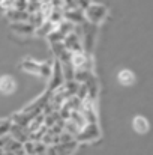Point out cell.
<instances>
[{"label": "cell", "instance_id": "33", "mask_svg": "<svg viewBox=\"0 0 153 155\" xmlns=\"http://www.w3.org/2000/svg\"><path fill=\"white\" fill-rule=\"evenodd\" d=\"M41 2H51V0H41Z\"/></svg>", "mask_w": 153, "mask_h": 155}, {"label": "cell", "instance_id": "10", "mask_svg": "<svg viewBox=\"0 0 153 155\" xmlns=\"http://www.w3.org/2000/svg\"><path fill=\"white\" fill-rule=\"evenodd\" d=\"M132 127L134 130L138 133V134H144L149 131L150 125H149V120L144 117V116H135L134 120H132Z\"/></svg>", "mask_w": 153, "mask_h": 155}, {"label": "cell", "instance_id": "28", "mask_svg": "<svg viewBox=\"0 0 153 155\" xmlns=\"http://www.w3.org/2000/svg\"><path fill=\"white\" fill-rule=\"evenodd\" d=\"M15 6V0H0V8L8 11V9H12Z\"/></svg>", "mask_w": 153, "mask_h": 155}, {"label": "cell", "instance_id": "27", "mask_svg": "<svg viewBox=\"0 0 153 155\" xmlns=\"http://www.w3.org/2000/svg\"><path fill=\"white\" fill-rule=\"evenodd\" d=\"M74 140V136L68 131H63L59 134V143H68V142H72Z\"/></svg>", "mask_w": 153, "mask_h": 155}, {"label": "cell", "instance_id": "16", "mask_svg": "<svg viewBox=\"0 0 153 155\" xmlns=\"http://www.w3.org/2000/svg\"><path fill=\"white\" fill-rule=\"evenodd\" d=\"M21 68H23L24 71L30 72V74H39V71H41V65L36 63V62H33V60H30V59L24 60V62L21 63Z\"/></svg>", "mask_w": 153, "mask_h": 155}, {"label": "cell", "instance_id": "21", "mask_svg": "<svg viewBox=\"0 0 153 155\" xmlns=\"http://www.w3.org/2000/svg\"><path fill=\"white\" fill-rule=\"evenodd\" d=\"M53 5H51V2H42V5H41V12H42V15H44V18L45 20H48V17L51 15V12H53Z\"/></svg>", "mask_w": 153, "mask_h": 155}, {"label": "cell", "instance_id": "29", "mask_svg": "<svg viewBox=\"0 0 153 155\" xmlns=\"http://www.w3.org/2000/svg\"><path fill=\"white\" fill-rule=\"evenodd\" d=\"M9 130H11V122H9V120H5V122H2V124H0V136L8 134V133H9Z\"/></svg>", "mask_w": 153, "mask_h": 155}, {"label": "cell", "instance_id": "18", "mask_svg": "<svg viewBox=\"0 0 153 155\" xmlns=\"http://www.w3.org/2000/svg\"><path fill=\"white\" fill-rule=\"evenodd\" d=\"M48 20H50L53 24L59 26V24L65 20V17H63V9H53V12H51V15L48 17Z\"/></svg>", "mask_w": 153, "mask_h": 155}, {"label": "cell", "instance_id": "14", "mask_svg": "<svg viewBox=\"0 0 153 155\" xmlns=\"http://www.w3.org/2000/svg\"><path fill=\"white\" fill-rule=\"evenodd\" d=\"M56 27H57V26H56V24H53L50 20H45V21H44V23H42L39 27H36L35 33H36L38 36H41V38H47V36L50 35V33L54 30V29H56Z\"/></svg>", "mask_w": 153, "mask_h": 155}, {"label": "cell", "instance_id": "6", "mask_svg": "<svg viewBox=\"0 0 153 155\" xmlns=\"http://www.w3.org/2000/svg\"><path fill=\"white\" fill-rule=\"evenodd\" d=\"M63 44H65V47H66L71 53L81 51V50H83V42L80 41L78 35H77V33H74V32H71L69 35H66V36H65Z\"/></svg>", "mask_w": 153, "mask_h": 155}, {"label": "cell", "instance_id": "7", "mask_svg": "<svg viewBox=\"0 0 153 155\" xmlns=\"http://www.w3.org/2000/svg\"><path fill=\"white\" fill-rule=\"evenodd\" d=\"M11 29L15 32V33H18V35H33L35 33V30H36V27L32 24V23H29V21H18V23H12L11 24Z\"/></svg>", "mask_w": 153, "mask_h": 155}, {"label": "cell", "instance_id": "26", "mask_svg": "<svg viewBox=\"0 0 153 155\" xmlns=\"http://www.w3.org/2000/svg\"><path fill=\"white\" fill-rule=\"evenodd\" d=\"M35 154L36 155L47 154V143H44V142H35Z\"/></svg>", "mask_w": 153, "mask_h": 155}, {"label": "cell", "instance_id": "24", "mask_svg": "<svg viewBox=\"0 0 153 155\" xmlns=\"http://www.w3.org/2000/svg\"><path fill=\"white\" fill-rule=\"evenodd\" d=\"M51 72H53V65H50V63H41L39 75H42L44 78H50Z\"/></svg>", "mask_w": 153, "mask_h": 155}, {"label": "cell", "instance_id": "19", "mask_svg": "<svg viewBox=\"0 0 153 155\" xmlns=\"http://www.w3.org/2000/svg\"><path fill=\"white\" fill-rule=\"evenodd\" d=\"M44 21H45V18H44V15H42V12H41V11L33 12V14H30V15H29V23H32L35 27H39Z\"/></svg>", "mask_w": 153, "mask_h": 155}, {"label": "cell", "instance_id": "20", "mask_svg": "<svg viewBox=\"0 0 153 155\" xmlns=\"http://www.w3.org/2000/svg\"><path fill=\"white\" fill-rule=\"evenodd\" d=\"M80 130H81V128H80V127H78V125L75 124V122H72L71 119H68V120L65 122V131L71 133V134H72L74 137H75V136H77V134L80 133Z\"/></svg>", "mask_w": 153, "mask_h": 155}, {"label": "cell", "instance_id": "23", "mask_svg": "<svg viewBox=\"0 0 153 155\" xmlns=\"http://www.w3.org/2000/svg\"><path fill=\"white\" fill-rule=\"evenodd\" d=\"M41 5H42L41 0H29V3H27V12L29 14L38 12L41 9Z\"/></svg>", "mask_w": 153, "mask_h": 155}, {"label": "cell", "instance_id": "8", "mask_svg": "<svg viewBox=\"0 0 153 155\" xmlns=\"http://www.w3.org/2000/svg\"><path fill=\"white\" fill-rule=\"evenodd\" d=\"M71 62H72L74 68H77V69H89L87 65L90 63L87 54L83 51V50H81V51H74L72 53V56H71Z\"/></svg>", "mask_w": 153, "mask_h": 155}, {"label": "cell", "instance_id": "1", "mask_svg": "<svg viewBox=\"0 0 153 155\" xmlns=\"http://www.w3.org/2000/svg\"><path fill=\"white\" fill-rule=\"evenodd\" d=\"M83 26V36H84V41H83V50L86 51V54H90L93 50V44H95V39H96V32H98V24H93L90 21H84L81 23Z\"/></svg>", "mask_w": 153, "mask_h": 155}, {"label": "cell", "instance_id": "25", "mask_svg": "<svg viewBox=\"0 0 153 155\" xmlns=\"http://www.w3.org/2000/svg\"><path fill=\"white\" fill-rule=\"evenodd\" d=\"M23 146H24L26 155H36L35 154V142H33V140H27V142H24Z\"/></svg>", "mask_w": 153, "mask_h": 155}, {"label": "cell", "instance_id": "22", "mask_svg": "<svg viewBox=\"0 0 153 155\" xmlns=\"http://www.w3.org/2000/svg\"><path fill=\"white\" fill-rule=\"evenodd\" d=\"M47 38H48L50 44H54V42H60V41H63V39H65V36H63V35H62V33L57 30V27H56V29L51 32Z\"/></svg>", "mask_w": 153, "mask_h": 155}, {"label": "cell", "instance_id": "13", "mask_svg": "<svg viewBox=\"0 0 153 155\" xmlns=\"http://www.w3.org/2000/svg\"><path fill=\"white\" fill-rule=\"evenodd\" d=\"M14 91H15V81H14L9 75L0 77V92L9 95V94H12Z\"/></svg>", "mask_w": 153, "mask_h": 155}, {"label": "cell", "instance_id": "5", "mask_svg": "<svg viewBox=\"0 0 153 155\" xmlns=\"http://www.w3.org/2000/svg\"><path fill=\"white\" fill-rule=\"evenodd\" d=\"M63 17L65 20L74 23V24H81L86 20V15L83 12L81 8H71V9H65L63 11Z\"/></svg>", "mask_w": 153, "mask_h": 155}, {"label": "cell", "instance_id": "4", "mask_svg": "<svg viewBox=\"0 0 153 155\" xmlns=\"http://www.w3.org/2000/svg\"><path fill=\"white\" fill-rule=\"evenodd\" d=\"M51 81H50V91H57L59 87H62L65 84V75H63V69H62V63L57 59L53 65V72H51Z\"/></svg>", "mask_w": 153, "mask_h": 155}, {"label": "cell", "instance_id": "17", "mask_svg": "<svg viewBox=\"0 0 153 155\" xmlns=\"http://www.w3.org/2000/svg\"><path fill=\"white\" fill-rule=\"evenodd\" d=\"M57 30H59L63 36H66V35H69L71 32H74V23H71V21H68V20H63V21L57 26Z\"/></svg>", "mask_w": 153, "mask_h": 155}, {"label": "cell", "instance_id": "3", "mask_svg": "<svg viewBox=\"0 0 153 155\" xmlns=\"http://www.w3.org/2000/svg\"><path fill=\"white\" fill-rule=\"evenodd\" d=\"M99 128L96 125V122H87L81 130L80 133L75 136L77 142H90V140H95L99 137Z\"/></svg>", "mask_w": 153, "mask_h": 155}, {"label": "cell", "instance_id": "15", "mask_svg": "<svg viewBox=\"0 0 153 155\" xmlns=\"http://www.w3.org/2000/svg\"><path fill=\"white\" fill-rule=\"evenodd\" d=\"M86 86H87V91H89V97L87 98H90V100H95L96 98V95H98V81H96V77H90L86 83H84Z\"/></svg>", "mask_w": 153, "mask_h": 155}, {"label": "cell", "instance_id": "12", "mask_svg": "<svg viewBox=\"0 0 153 155\" xmlns=\"http://www.w3.org/2000/svg\"><path fill=\"white\" fill-rule=\"evenodd\" d=\"M117 80L122 86H131V84L135 83V74L129 69H122L117 74Z\"/></svg>", "mask_w": 153, "mask_h": 155}, {"label": "cell", "instance_id": "2", "mask_svg": "<svg viewBox=\"0 0 153 155\" xmlns=\"http://www.w3.org/2000/svg\"><path fill=\"white\" fill-rule=\"evenodd\" d=\"M108 9L104 5H96V3H90L86 9H84V15L86 20L93 23V24H99L101 21H104V18L107 17Z\"/></svg>", "mask_w": 153, "mask_h": 155}, {"label": "cell", "instance_id": "9", "mask_svg": "<svg viewBox=\"0 0 153 155\" xmlns=\"http://www.w3.org/2000/svg\"><path fill=\"white\" fill-rule=\"evenodd\" d=\"M5 12H6L8 20H11L12 23H18V21H29V15H30L27 11H21V9H15V8L8 9V11H5Z\"/></svg>", "mask_w": 153, "mask_h": 155}, {"label": "cell", "instance_id": "11", "mask_svg": "<svg viewBox=\"0 0 153 155\" xmlns=\"http://www.w3.org/2000/svg\"><path fill=\"white\" fill-rule=\"evenodd\" d=\"M9 133L12 134V137H14L15 140H18V142H21V143H24V142L29 140V131L24 133V127H20V125H17V124L11 125Z\"/></svg>", "mask_w": 153, "mask_h": 155}, {"label": "cell", "instance_id": "30", "mask_svg": "<svg viewBox=\"0 0 153 155\" xmlns=\"http://www.w3.org/2000/svg\"><path fill=\"white\" fill-rule=\"evenodd\" d=\"M51 5L54 9H65V6H66L65 0H51Z\"/></svg>", "mask_w": 153, "mask_h": 155}, {"label": "cell", "instance_id": "32", "mask_svg": "<svg viewBox=\"0 0 153 155\" xmlns=\"http://www.w3.org/2000/svg\"><path fill=\"white\" fill-rule=\"evenodd\" d=\"M0 155H5V149L3 148H0Z\"/></svg>", "mask_w": 153, "mask_h": 155}, {"label": "cell", "instance_id": "31", "mask_svg": "<svg viewBox=\"0 0 153 155\" xmlns=\"http://www.w3.org/2000/svg\"><path fill=\"white\" fill-rule=\"evenodd\" d=\"M11 140H12V137H11V136H8V134L0 136V148H3V149H5V146H6Z\"/></svg>", "mask_w": 153, "mask_h": 155}]
</instances>
